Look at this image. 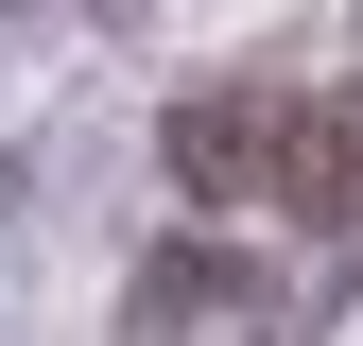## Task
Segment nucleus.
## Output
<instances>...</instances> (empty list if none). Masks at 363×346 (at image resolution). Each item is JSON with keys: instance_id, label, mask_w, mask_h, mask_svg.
I'll use <instances>...</instances> for the list:
<instances>
[{"instance_id": "nucleus-1", "label": "nucleus", "mask_w": 363, "mask_h": 346, "mask_svg": "<svg viewBox=\"0 0 363 346\" xmlns=\"http://www.w3.org/2000/svg\"><path fill=\"white\" fill-rule=\"evenodd\" d=\"M173 191L191 208L363 225V104L346 86H191V104H173Z\"/></svg>"}, {"instance_id": "nucleus-2", "label": "nucleus", "mask_w": 363, "mask_h": 346, "mask_svg": "<svg viewBox=\"0 0 363 346\" xmlns=\"http://www.w3.org/2000/svg\"><path fill=\"white\" fill-rule=\"evenodd\" d=\"M121 329L139 346H259V329H294V294L259 277V260H225V242H173L139 294H121Z\"/></svg>"}]
</instances>
